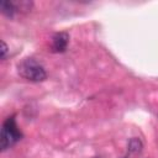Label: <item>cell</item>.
I'll list each match as a JSON object with an SVG mask.
<instances>
[{"instance_id": "6da1fadb", "label": "cell", "mask_w": 158, "mask_h": 158, "mask_svg": "<svg viewBox=\"0 0 158 158\" xmlns=\"http://www.w3.org/2000/svg\"><path fill=\"white\" fill-rule=\"evenodd\" d=\"M19 74L30 81H43L47 78L44 68L33 58H25L17 65Z\"/></svg>"}, {"instance_id": "7a4b0ae2", "label": "cell", "mask_w": 158, "mask_h": 158, "mask_svg": "<svg viewBox=\"0 0 158 158\" xmlns=\"http://www.w3.org/2000/svg\"><path fill=\"white\" fill-rule=\"evenodd\" d=\"M22 135L16 125L15 117H7L4 123H2V128H1V135H0V147L1 151H5L7 148H10L11 146H14L19 139H21Z\"/></svg>"}, {"instance_id": "3957f363", "label": "cell", "mask_w": 158, "mask_h": 158, "mask_svg": "<svg viewBox=\"0 0 158 158\" xmlns=\"http://www.w3.org/2000/svg\"><path fill=\"white\" fill-rule=\"evenodd\" d=\"M69 42V36L65 32H59L52 38V51L53 52H64Z\"/></svg>"}, {"instance_id": "277c9868", "label": "cell", "mask_w": 158, "mask_h": 158, "mask_svg": "<svg viewBox=\"0 0 158 158\" xmlns=\"http://www.w3.org/2000/svg\"><path fill=\"white\" fill-rule=\"evenodd\" d=\"M0 7H1V12H2L5 16H7V17H12L14 14H15V11H16V9H15L12 1L2 0L1 4H0Z\"/></svg>"}, {"instance_id": "5b68a950", "label": "cell", "mask_w": 158, "mask_h": 158, "mask_svg": "<svg viewBox=\"0 0 158 158\" xmlns=\"http://www.w3.org/2000/svg\"><path fill=\"white\" fill-rule=\"evenodd\" d=\"M141 149H142V142H141V139L139 138H136V137L131 138L130 142H128V151L131 153H138V152H141Z\"/></svg>"}, {"instance_id": "8992f818", "label": "cell", "mask_w": 158, "mask_h": 158, "mask_svg": "<svg viewBox=\"0 0 158 158\" xmlns=\"http://www.w3.org/2000/svg\"><path fill=\"white\" fill-rule=\"evenodd\" d=\"M16 10H30L32 6V1L28 0H20V1H12Z\"/></svg>"}, {"instance_id": "52a82bcc", "label": "cell", "mask_w": 158, "mask_h": 158, "mask_svg": "<svg viewBox=\"0 0 158 158\" xmlns=\"http://www.w3.org/2000/svg\"><path fill=\"white\" fill-rule=\"evenodd\" d=\"M1 46H2V48H1V58L4 59L6 57V53H7V46H6V43L4 41L1 42Z\"/></svg>"}, {"instance_id": "ba28073f", "label": "cell", "mask_w": 158, "mask_h": 158, "mask_svg": "<svg viewBox=\"0 0 158 158\" xmlns=\"http://www.w3.org/2000/svg\"><path fill=\"white\" fill-rule=\"evenodd\" d=\"M122 158H125V157H122Z\"/></svg>"}]
</instances>
